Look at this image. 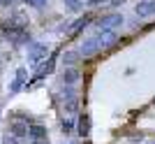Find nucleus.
I'll return each mask as SVG.
<instances>
[{
	"label": "nucleus",
	"mask_w": 155,
	"mask_h": 144,
	"mask_svg": "<svg viewBox=\"0 0 155 144\" xmlns=\"http://www.w3.org/2000/svg\"><path fill=\"white\" fill-rule=\"evenodd\" d=\"M120 21H123V16H120V14H109V16L100 19V28H102V30H109V28L118 26Z\"/></svg>",
	"instance_id": "nucleus-1"
},
{
	"label": "nucleus",
	"mask_w": 155,
	"mask_h": 144,
	"mask_svg": "<svg viewBox=\"0 0 155 144\" xmlns=\"http://www.w3.org/2000/svg\"><path fill=\"white\" fill-rule=\"evenodd\" d=\"M137 14H139V16H150V14H155V0L139 2V5H137Z\"/></svg>",
	"instance_id": "nucleus-2"
},
{
	"label": "nucleus",
	"mask_w": 155,
	"mask_h": 144,
	"mask_svg": "<svg viewBox=\"0 0 155 144\" xmlns=\"http://www.w3.org/2000/svg\"><path fill=\"white\" fill-rule=\"evenodd\" d=\"M30 56H32V63H39L42 58H46V46L32 44V46H30Z\"/></svg>",
	"instance_id": "nucleus-3"
},
{
	"label": "nucleus",
	"mask_w": 155,
	"mask_h": 144,
	"mask_svg": "<svg viewBox=\"0 0 155 144\" xmlns=\"http://www.w3.org/2000/svg\"><path fill=\"white\" fill-rule=\"evenodd\" d=\"M97 49H100V42H97V37H93L81 46V53H84V56H91V53H95Z\"/></svg>",
	"instance_id": "nucleus-4"
},
{
	"label": "nucleus",
	"mask_w": 155,
	"mask_h": 144,
	"mask_svg": "<svg viewBox=\"0 0 155 144\" xmlns=\"http://www.w3.org/2000/svg\"><path fill=\"white\" fill-rule=\"evenodd\" d=\"M28 135L37 142V139H44L46 137V130L42 128V125H32V128H28Z\"/></svg>",
	"instance_id": "nucleus-5"
},
{
	"label": "nucleus",
	"mask_w": 155,
	"mask_h": 144,
	"mask_svg": "<svg viewBox=\"0 0 155 144\" xmlns=\"http://www.w3.org/2000/svg\"><path fill=\"white\" fill-rule=\"evenodd\" d=\"M97 42H100V46H109V44H114V42H116V35L111 33V30H104L102 37H97Z\"/></svg>",
	"instance_id": "nucleus-6"
},
{
	"label": "nucleus",
	"mask_w": 155,
	"mask_h": 144,
	"mask_svg": "<svg viewBox=\"0 0 155 144\" xmlns=\"http://www.w3.org/2000/svg\"><path fill=\"white\" fill-rule=\"evenodd\" d=\"M88 132H91V118H88V114H84V116H81V121H79V135H88Z\"/></svg>",
	"instance_id": "nucleus-7"
},
{
	"label": "nucleus",
	"mask_w": 155,
	"mask_h": 144,
	"mask_svg": "<svg viewBox=\"0 0 155 144\" xmlns=\"http://www.w3.org/2000/svg\"><path fill=\"white\" fill-rule=\"evenodd\" d=\"M79 79V72L74 70V67H70V70H65V74H63V81L65 84H74Z\"/></svg>",
	"instance_id": "nucleus-8"
},
{
	"label": "nucleus",
	"mask_w": 155,
	"mask_h": 144,
	"mask_svg": "<svg viewBox=\"0 0 155 144\" xmlns=\"http://www.w3.org/2000/svg\"><path fill=\"white\" fill-rule=\"evenodd\" d=\"M12 132L16 135V137H23V135H28V125L26 123H16V121H14V123H12Z\"/></svg>",
	"instance_id": "nucleus-9"
},
{
	"label": "nucleus",
	"mask_w": 155,
	"mask_h": 144,
	"mask_svg": "<svg viewBox=\"0 0 155 144\" xmlns=\"http://www.w3.org/2000/svg\"><path fill=\"white\" fill-rule=\"evenodd\" d=\"M23 77H26V70H19V72H16V81H14V84H12V91H16V88H19V86H21V81H23Z\"/></svg>",
	"instance_id": "nucleus-10"
},
{
	"label": "nucleus",
	"mask_w": 155,
	"mask_h": 144,
	"mask_svg": "<svg viewBox=\"0 0 155 144\" xmlns=\"http://www.w3.org/2000/svg\"><path fill=\"white\" fill-rule=\"evenodd\" d=\"M65 109H67V111L77 109V98H74V95H67V105H65Z\"/></svg>",
	"instance_id": "nucleus-11"
},
{
	"label": "nucleus",
	"mask_w": 155,
	"mask_h": 144,
	"mask_svg": "<svg viewBox=\"0 0 155 144\" xmlns=\"http://www.w3.org/2000/svg\"><path fill=\"white\" fill-rule=\"evenodd\" d=\"M51 67H53V60H49V63H46V65H42L37 70V77H44L46 72H51Z\"/></svg>",
	"instance_id": "nucleus-12"
},
{
	"label": "nucleus",
	"mask_w": 155,
	"mask_h": 144,
	"mask_svg": "<svg viewBox=\"0 0 155 144\" xmlns=\"http://www.w3.org/2000/svg\"><path fill=\"white\" fill-rule=\"evenodd\" d=\"M72 128H74V125H72V121H65V123H63V130H65V132H72Z\"/></svg>",
	"instance_id": "nucleus-13"
},
{
	"label": "nucleus",
	"mask_w": 155,
	"mask_h": 144,
	"mask_svg": "<svg viewBox=\"0 0 155 144\" xmlns=\"http://www.w3.org/2000/svg\"><path fill=\"white\" fill-rule=\"evenodd\" d=\"M74 60H77V53H67L65 56V63H74Z\"/></svg>",
	"instance_id": "nucleus-14"
},
{
	"label": "nucleus",
	"mask_w": 155,
	"mask_h": 144,
	"mask_svg": "<svg viewBox=\"0 0 155 144\" xmlns=\"http://www.w3.org/2000/svg\"><path fill=\"white\" fill-rule=\"evenodd\" d=\"M28 2H30V5H35V7H39L42 2H44V0H28Z\"/></svg>",
	"instance_id": "nucleus-15"
},
{
	"label": "nucleus",
	"mask_w": 155,
	"mask_h": 144,
	"mask_svg": "<svg viewBox=\"0 0 155 144\" xmlns=\"http://www.w3.org/2000/svg\"><path fill=\"white\" fill-rule=\"evenodd\" d=\"M32 144H46V142H44V139H37V142H32Z\"/></svg>",
	"instance_id": "nucleus-16"
},
{
	"label": "nucleus",
	"mask_w": 155,
	"mask_h": 144,
	"mask_svg": "<svg viewBox=\"0 0 155 144\" xmlns=\"http://www.w3.org/2000/svg\"><path fill=\"white\" fill-rule=\"evenodd\" d=\"M120 2H123V0H114V5H120Z\"/></svg>",
	"instance_id": "nucleus-17"
}]
</instances>
